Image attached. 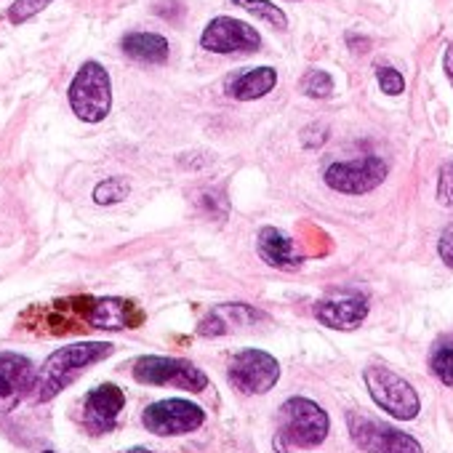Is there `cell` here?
<instances>
[{"label": "cell", "mask_w": 453, "mask_h": 453, "mask_svg": "<svg viewBox=\"0 0 453 453\" xmlns=\"http://www.w3.org/2000/svg\"><path fill=\"white\" fill-rule=\"evenodd\" d=\"M267 315L251 304H243V302H226V304H219L213 307L200 323H197V336L203 339H213V336H226L233 328H249V326H257L262 323Z\"/></svg>", "instance_id": "cell-14"}, {"label": "cell", "mask_w": 453, "mask_h": 453, "mask_svg": "<svg viewBox=\"0 0 453 453\" xmlns=\"http://www.w3.org/2000/svg\"><path fill=\"white\" fill-rule=\"evenodd\" d=\"M86 315L94 328H104V331H120V328L139 326L136 307L128 299H91V307Z\"/></svg>", "instance_id": "cell-18"}, {"label": "cell", "mask_w": 453, "mask_h": 453, "mask_svg": "<svg viewBox=\"0 0 453 453\" xmlns=\"http://www.w3.org/2000/svg\"><path fill=\"white\" fill-rule=\"evenodd\" d=\"M257 254L273 270H299L304 257L296 251L294 241L278 226H262L257 235Z\"/></svg>", "instance_id": "cell-15"}, {"label": "cell", "mask_w": 453, "mask_h": 453, "mask_svg": "<svg viewBox=\"0 0 453 453\" xmlns=\"http://www.w3.org/2000/svg\"><path fill=\"white\" fill-rule=\"evenodd\" d=\"M365 389L371 400L392 418L397 421H413L421 413V397L413 389L411 381H405L400 373L389 371L387 365H368L363 371Z\"/></svg>", "instance_id": "cell-4"}, {"label": "cell", "mask_w": 453, "mask_h": 453, "mask_svg": "<svg viewBox=\"0 0 453 453\" xmlns=\"http://www.w3.org/2000/svg\"><path fill=\"white\" fill-rule=\"evenodd\" d=\"M126 453H152V450H147V448H142V445H136V448H128Z\"/></svg>", "instance_id": "cell-29"}, {"label": "cell", "mask_w": 453, "mask_h": 453, "mask_svg": "<svg viewBox=\"0 0 453 453\" xmlns=\"http://www.w3.org/2000/svg\"><path fill=\"white\" fill-rule=\"evenodd\" d=\"M437 203L453 208V160H445L437 171Z\"/></svg>", "instance_id": "cell-25"}, {"label": "cell", "mask_w": 453, "mask_h": 453, "mask_svg": "<svg viewBox=\"0 0 453 453\" xmlns=\"http://www.w3.org/2000/svg\"><path fill=\"white\" fill-rule=\"evenodd\" d=\"M331 432V416L323 405L310 397L294 395L278 411V440L288 448H318Z\"/></svg>", "instance_id": "cell-3"}, {"label": "cell", "mask_w": 453, "mask_h": 453, "mask_svg": "<svg viewBox=\"0 0 453 453\" xmlns=\"http://www.w3.org/2000/svg\"><path fill=\"white\" fill-rule=\"evenodd\" d=\"M205 421V411L192 403V400H181V397H168V400H157L150 403L142 413V424L150 434L155 437H179V434H189L197 432Z\"/></svg>", "instance_id": "cell-9"}, {"label": "cell", "mask_w": 453, "mask_h": 453, "mask_svg": "<svg viewBox=\"0 0 453 453\" xmlns=\"http://www.w3.org/2000/svg\"><path fill=\"white\" fill-rule=\"evenodd\" d=\"M442 67H445V75H448V81L453 83V43L445 49V57H442Z\"/></svg>", "instance_id": "cell-28"}, {"label": "cell", "mask_w": 453, "mask_h": 453, "mask_svg": "<svg viewBox=\"0 0 453 453\" xmlns=\"http://www.w3.org/2000/svg\"><path fill=\"white\" fill-rule=\"evenodd\" d=\"M226 379L241 395H267L280 381V363L275 355L265 349L246 347L238 349L230 357V363H226Z\"/></svg>", "instance_id": "cell-7"}, {"label": "cell", "mask_w": 453, "mask_h": 453, "mask_svg": "<svg viewBox=\"0 0 453 453\" xmlns=\"http://www.w3.org/2000/svg\"><path fill=\"white\" fill-rule=\"evenodd\" d=\"M226 4L249 12L251 17L262 19L265 25H270L275 30H288V14L278 4H273V0H226Z\"/></svg>", "instance_id": "cell-19"}, {"label": "cell", "mask_w": 453, "mask_h": 453, "mask_svg": "<svg viewBox=\"0 0 453 453\" xmlns=\"http://www.w3.org/2000/svg\"><path fill=\"white\" fill-rule=\"evenodd\" d=\"M376 83L387 96H400L405 91V78L400 70L389 67V65H376Z\"/></svg>", "instance_id": "cell-24"}, {"label": "cell", "mask_w": 453, "mask_h": 453, "mask_svg": "<svg viewBox=\"0 0 453 453\" xmlns=\"http://www.w3.org/2000/svg\"><path fill=\"white\" fill-rule=\"evenodd\" d=\"M326 142H328V128H326V126L312 123L310 128L302 131V144H304L307 150H320Z\"/></svg>", "instance_id": "cell-26"}, {"label": "cell", "mask_w": 453, "mask_h": 453, "mask_svg": "<svg viewBox=\"0 0 453 453\" xmlns=\"http://www.w3.org/2000/svg\"><path fill=\"white\" fill-rule=\"evenodd\" d=\"M67 102L81 123L96 126L107 120V115L112 112V78L107 67L96 59L83 62L70 81Z\"/></svg>", "instance_id": "cell-2"}, {"label": "cell", "mask_w": 453, "mask_h": 453, "mask_svg": "<svg viewBox=\"0 0 453 453\" xmlns=\"http://www.w3.org/2000/svg\"><path fill=\"white\" fill-rule=\"evenodd\" d=\"M120 51L136 62V65H147V67H160L168 62L171 57V46H168V38H163L160 33H142V30H134V33H126L120 38Z\"/></svg>", "instance_id": "cell-16"}, {"label": "cell", "mask_w": 453, "mask_h": 453, "mask_svg": "<svg viewBox=\"0 0 453 453\" xmlns=\"http://www.w3.org/2000/svg\"><path fill=\"white\" fill-rule=\"evenodd\" d=\"M126 408V392L118 384H99L83 400V426L91 437H102L118 426V416Z\"/></svg>", "instance_id": "cell-13"}, {"label": "cell", "mask_w": 453, "mask_h": 453, "mask_svg": "<svg viewBox=\"0 0 453 453\" xmlns=\"http://www.w3.org/2000/svg\"><path fill=\"white\" fill-rule=\"evenodd\" d=\"M275 86H278V70L270 65H262V67H254L226 83V96L235 102H257V99L273 94Z\"/></svg>", "instance_id": "cell-17"}, {"label": "cell", "mask_w": 453, "mask_h": 453, "mask_svg": "<svg viewBox=\"0 0 453 453\" xmlns=\"http://www.w3.org/2000/svg\"><path fill=\"white\" fill-rule=\"evenodd\" d=\"M128 195H131V181L123 179V176H110V179H102L94 187V195L91 197H94L96 205H118Z\"/></svg>", "instance_id": "cell-22"}, {"label": "cell", "mask_w": 453, "mask_h": 453, "mask_svg": "<svg viewBox=\"0 0 453 453\" xmlns=\"http://www.w3.org/2000/svg\"><path fill=\"white\" fill-rule=\"evenodd\" d=\"M371 304L363 294L355 291H336L315 302L312 315L320 326L334 331H355L365 323Z\"/></svg>", "instance_id": "cell-11"}, {"label": "cell", "mask_w": 453, "mask_h": 453, "mask_svg": "<svg viewBox=\"0 0 453 453\" xmlns=\"http://www.w3.org/2000/svg\"><path fill=\"white\" fill-rule=\"evenodd\" d=\"M429 371L437 376L440 384L453 387V342L442 339L429 352Z\"/></svg>", "instance_id": "cell-21"}, {"label": "cell", "mask_w": 453, "mask_h": 453, "mask_svg": "<svg viewBox=\"0 0 453 453\" xmlns=\"http://www.w3.org/2000/svg\"><path fill=\"white\" fill-rule=\"evenodd\" d=\"M389 176V165L379 155H365L357 160H336L326 165L323 181L342 195H368L381 187Z\"/></svg>", "instance_id": "cell-8"}, {"label": "cell", "mask_w": 453, "mask_h": 453, "mask_svg": "<svg viewBox=\"0 0 453 453\" xmlns=\"http://www.w3.org/2000/svg\"><path fill=\"white\" fill-rule=\"evenodd\" d=\"M334 78L331 73L320 70V67H310L302 78H299V91L310 99H331L334 96Z\"/></svg>", "instance_id": "cell-20"}, {"label": "cell", "mask_w": 453, "mask_h": 453, "mask_svg": "<svg viewBox=\"0 0 453 453\" xmlns=\"http://www.w3.org/2000/svg\"><path fill=\"white\" fill-rule=\"evenodd\" d=\"M200 49L208 54H257L262 49V35L254 25L235 17H213L200 33Z\"/></svg>", "instance_id": "cell-10"}, {"label": "cell", "mask_w": 453, "mask_h": 453, "mask_svg": "<svg viewBox=\"0 0 453 453\" xmlns=\"http://www.w3.org/2000/svg\"><path fill=\"white\" fill-rule=\"evenodd\" d=\"M54 0H14L9 9V22L12 25H25L30 19H35L38 14H43Z\"/></svg>", "instance_id": "cell-23"}, {"label": "cell", "mask_w": 453, "mask_h": 453, "mask_svg": "<svg viewBox=\"0 0 453 453\" xmlns=\"http://www.w3.org/2000/svg\"><path fill=\"white\" fill-rule=\"evenodd\" d=\"M112 352H115L112 342H75V344L59 347L35 371V384H33L30 397L35 403H51L70 384H75L81 379V373H86L96 363L107 360Z\"/></svg>", "instance_id": "cell-1"}, {"label": "cell", "mask_w": 453, "mask_h": 453, "mask_svg": "<svg viewBox=\"0 0 453 453\" xmlns=\"http://www.w3.org/2000/svg\"><path fill=\"white\" fill-rule=\"evenodd\" d=\"M41 453H57V450H41Z\"/></svg>", "instance_id": "cell-30"}, {"label": "cell", "mask_w": 453, "mask_h": 453, "mask_svg": "<svg viewBox=\"0 0 453 453\" xmlns=\"http://www.w3.org/2000/svg\"><path fill=\"white\" fill-rule=\"evenodd\" d=\"M131 376L139 384L147 387H173L184 392H203L208 387V376L203 368L184 357H168V355H142L131 365Z\"/></svg>", "instance_id": "cell-5"}, {"label": "cell", "mask_w": 453, "mask_h": 453, "mask_svg": "<svg viewBox=\"0 0 453 453\" xmlns=\"http://www.w3.org/2000/svg\"><path fill=\"white\" fill-rule=\"evenodd\" d=\"M437 254L442 259L445 267L453 270V221L445 226V230L440 233V241H437Z\"/></svg>", "instance_id": "cell-27"}, {"label": "cell", "mask_w": 453, "mask_h": 453, "mask_svg": "<svg viewBox=\"0 0 453 453\" xmlns=\"http://www.w3.org/2000/svg\"><path fill=\"white\" fill-rule=\"evenodd\" d=\"M347 429L352 442L363 453H424L421 442L413 434L360 411L347 413Z\"/></svg>", "instance_id": "cell-6"}, {"label": "cell", "mask_w": 453, "mask_h": 453, "mask_svg": "<svg viewBox=\"0 0 453 453\" xmlns=\"http://www.w3.org/2000/svg\"><path fill=\"white\" fill-rule=\"evenodd\" d=\"M35 363L19 352H0V416L19 408L33 395Z\"/></svg>", "instance_id": "cell-12"}]
</instances>
